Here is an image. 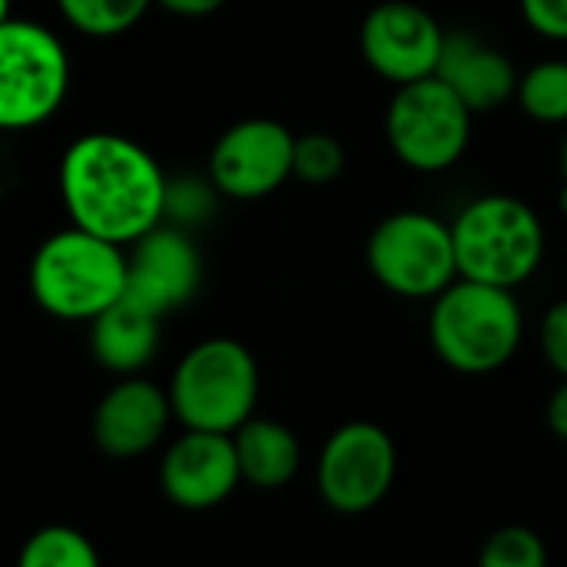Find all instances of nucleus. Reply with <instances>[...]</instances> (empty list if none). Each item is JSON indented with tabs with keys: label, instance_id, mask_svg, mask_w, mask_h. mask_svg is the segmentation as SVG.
Wrapping results in <instances>:
<instances>
[{
	"label": "nucleus",
	"instance_id": "1",
	"mask_svg": "<svg viewBox=\"0 0 567 567\" xmlns=\"http://www.w3.org/2000/svg\"><path fill=\"white\" fill-rule=\"evenodd\" d=\"M60 196L70 226L116 246L140 243L169 213V183L159 163L120 133H86L66 146Z\"/></svg>",
	"mask_w": 567,
	"mask_h": 567
},
{
	"label": "nucleus",
	"instance_id": "2",
	"mask_svg": "<svg viewBox=\"0 0 567 567\" xmlns=\"http://www.w3.org/2000/svg\"><path fill=\"white\" fill-rule=\"evenodd\" d=\"M130 256L123 246L86 229L53 233L33 256L30 292L37 306L63 322H93L126 296Z\"/></svg>",
	"mask_w": 567,
	"mask_h": 567
},
{
	"label": "nucleus",
	"instance_id": "3",
	"mask_svg": "<svg viewBox=\"0 0 567 567\" xmlns=\"http://www.w3.org/2000/svg\"><path fill=\"white\" fill-rule=\"evenodd\" d=\"M525 319L512 289L455 279L432 306L429 336L435 355L462 375H488L508 365L522 346Z\"/></svg>",
	"mask_w": 567,
	"mask_h": 567
},
{
	"label": "nucleus",
	"instance_id": "4",
	"mask_svg": "<svg viewBox=\"0 0 567 567\" xmlns=\"http://www.w3.org/2000/svg\"><path fill=\"white\" fill-rule=\"evenodd\" d=\"M166 392L186 429L236 435L256 415L259 365L243 342L206 339L179 359Z\"/></svg>",
	"mask_w": 567,
	"mask_h": 567
},
{
	"label": "nucleus",
	"instance_id": "5",
	"mask_svg": "<svg viewBox=\"0 0 567 567\" xmlns=\"http://www.w3.org/2000/svg\"><path fill=\"white\" fill-rule=\"evenodd\" d=\"M458 279L515 289L528 282L545 256V229L538 213L515 196H482L452 223Z\"/></svg>",
	"mask_w": 567,
	"mask_h": 567
},
{
	"label": "nucleus",
	"instance_id": "6",
	"mask_svg": "<svg viewBox=\"0 0 567 567\" xmlns=\"http://www.w3.org/2000/svg\"><path fill=\"white\" fill-rule=\"evenodd\" d=\"M70 86V60L56 33L37 20H0V123L33 130L47 123Z\"/></svg>",
	"mask_w": 567,
	"mask_h": 567
},
{
	"label": "nucleus",
	"instance_id": "7",
	"mask_svg": "<svg viewBox=\"0 0 567 567\" xmlns=\"http://www.w3.org/2000/svg\"><path fill=\"white\" fill-rule=\"evenodd\" d=\"M365 256L379 286L402 299H439L458 279L452 226L419 209L382 219L369 236Z\"/></svg>",
	"mask_w": 567,
	"mask_h": 567
},
{
	"label": "nucleus",
	"instance_id": "8",
	"mask_svg": "<svg viewBox=\"0 0 567 567\" xmlns=\"http://www.w3.org/2000/svg\"><path fill=\"white\" fill-rule=\"evenodd\" d=\"M472 110L439 76H425L395 90L385 113L392 153L419 173H442L462 159L472 136Z\"/></svg>",
	"mask_w": 567,
	"mask_h": 567
},
{
	"label": "nucleus",
	"instance_id": "9",
	"mask_svg": "<svg viewBox=\"0 0 567 567\" xmlns=\"http://www.w3.org/2000/svg\"><path fill=\"white\" fill-rule=\"evenodd\" d=\"M395 472L399 452L392 435L375 422H346L322 445L316 485L332 512L365 515L392 492Z\"/></svg>",
	"mask_w": 567,
	"mask_h": 567
},
{
	"label": "nucleus",
	"instance_id": "10",
	"mask_svg": "<svg viewBox=\"0 0 567 567\" xmlns=\"http://www.w3.org/2000/svg\"><path fill=\"white\" fill-rule=\"evenodd\" d=\"M296 136L279 120L233 123L209 153V179L229 199H262L292 176Z\"/></svg>",
	"mask_w": 567,
	"mask_h": 567
},
{
	"label": "nucleus",
	"instance_id": "11",
	"mask_svg": "<svg viewBox=\"0 0 567 567\" xmlns=\"http://www.w3.org/2000/svg\"><path fill=\"white\" fill-rule=\"evenodd\" d=\"M445 30L439 20L412 3V0H385L375 10H369L359 43L365 63L392 80L395 86L435 76L442 50H445Z\"/></svg>",
	"mask_w": 567,
	"mask_h": 567
},
{
	"label": "nucleus",
	"instance_id": "12",
	"mask_svg": "<svg viewBox=\"0 0 567 567\" xmlns=\"http://www.w3.org/2000/svg\"><path fill=\"white\" fill-rule=\"evenodd\" d=\"M239 482L243 468L233 435L186 429L163 452L159 462L163 495L186 512H206L223 505L239 488Z\"/></svg>",
	"mask_w": 567,
	"mask_h": 567
},
{
	"label": "nucleus",
	"instance_id": "13",
	"mask_svg": "<svg viewBox=\"0 0 567 567\" xmlns=\"http://www.w3.org/2000/svg\"><path fill=\"white\" fill-rule=\"evenodd\" d=\"M203 279V262L189 236L179 229L156 226L150 236L133 243L126 296L156 316L186 306Z\"/></svg>",
	"mask_w": 567,
	"mask_h": 567
},
{
	"label": "nucleus",
	"instance_id": "14",
	"mask_svg": "<svg viewBox=\"0 0 567 567\" xmlns=\"http://www.w3.org/2000/svg\"><path fill=\"white\" fill-rule=\"evenodd\" d=\"M173 415L169 392L150 379L126 375L93 412V442L110 458H140L159 445Z\"/></svg>",
	"mask_w": 567,
	"mask_h": 567
},
{
	"label": "nucleus",
	"instance_id": "15",
	"mask_svg": "<svg viewBox=\"0 0 567 567\" xmlns=\"http://www.w3.org/2000/svg\"><path fill=\"white\" fill-rule=\"evenodd\" d=\"M435 76L449 83L472 113L498 110L505 100L518 96V80H522L515 73V63L498 47H492L488 40L468 30H455L445 37V50Z\"/></svg>",
	"mask_w": 567,
	"mask_h": 567
},
{
	"label": "nucleus",
	"instance_id": "16",
	"mask_svg": "<svg viewBox=\"0 0 567 567\" xmlns=\"http://www.w3.org/2000/svg\"><path fill=\"white\" fill-rule=\"evenodd\" d=\"M159 319L146 306L123 296L103 316L90 322V352L93 359L116 375H136L159 352Z\"/></svg>",
	"mask_w": 567,
	"mask_h": 567
},
{
	"label": "nucleus",
	"instance_id": "17",
	"mask_svg": "<svg viewBox=\"0 0 567 567\" xmlns=\"http://www.w3.org/2000/svg\"><path fill=\"white\" fill-rule=\"evenodd\" d=\"M236 455H239V468H243V482L262 492L282 488L296 478L302 452H299V439L289 425L276 422V419H259L252 415L236 435Z\"/></svg>",
	"mask_w": 567,
	"mask_h": 567
},
{
	"label": "nucleus",
	"instance_id": "18",
	"mask_svg": "<svg viewBox=\"0 0 567 567\" xmlns=\"http://www.w3.org/2000/svg\"><path fill=\"white\" fill-rule=\"evenodd\" d=\"M17 567H103L100 555L93 548V542L70 528V525H47L40 532H33L20 555Z\"/></svg>",
	"mask_w": 567,
	"mask_h": 567
},
{
	"label": "nucleus",
	"instance_id": "19",
	"mask_svg": "<svg viewBox=\"0 0 567 567\" xmlns=\"http://www.w3.org/2000/svg\"><path fill=\"white\" fill-rule=\"evenodd\" d=\"M518 103L538 123H567V60H545L522 73Z\"/></svg>",
	"mask_w": 567,
	"mask_h": 567
},
{
	"label": "nucleus",
	"instance_id": "20",
	"mask_svg": "<svg viewBox=\"0 0 567 567\" xmlns=\"http://www.w3.org/2000/svg\"><path fill=\"white\" fill-rule=\"evenodd\" d=\"M70 27L86 37H120L140 23L153 0H56Z\"/></svg>",
	"mask_w": 567,
	"mask_h": 567
},
{
	"label": "nucleus",
	"instance_id": "21",
	"mask_svg": "<svg viewBox=\"0 0 567 567\" xmlns=\"http://www.w3.org/2000/svg\"><path fill=\"white\" fill-rule=\"evenodd\" d=\"M478 567H548V548L532 528L508 525L485 542Z\"/></svg>",
	"mask_w": 567,
	"mask_h": 567
},
{
	"label": "nucleus",
	"instance_id": "22",
	"mask_svg": "<svg viewBox=\"0 0 567 567\" xmlns=\"http://www.w3.org/2000/svg\"><path fill=\"white\" fill-rule=\"evenodd\" d=\"M346 169V150L332 133H306L296 136V159H292V176L312 186H326L339 179Z\"/></svg>",
	"mask_w": 567,
	"mask_h": 567
},
{
	"label": "nucleus",
	"instance_id": "23",
	"mask_svg": "<svg viewBox=\"0 0 567 567\" xmlns=\"http://www.w3.org/2000/svg\"><path fill=\"white\" fill-rule=\"evenodd\" d=\"M542 352L548 365L567 379V299L555 302L542 319Z\"/></svg>",
	"mask_w": 567,
	"mask_h": 567
},
{
	"label": "nucleus",
	"instance_id": "24",
	"mask_svg": "<svg viewBox=\"0 0 567 567\" xmlns=\"http://www.w3.org/2000/svg\"><path fill=\"white\" fill-rule=\"evenodd\" d=\"M522 17L535 33L567 40V0H522Z\"/></svg>",
	"mask_w": 567,
	"mask_h": 567
},
{
	"label": "nucleus",
	"instance_id": "25",
	"mask_svg": "<svg viewBox=\"0 0 567 567\" xmlns=\"http://www.w3.org/2000/svg\"><path fill=\"white\" fill-rule=\"evenodd\" d=\"M545 419H548V429L555 439L567 442V379L551 392L548 399V409H545Z\"/></svg>",
	"mask_w": 567,
	"mask_h": 567
},
{
	"label": "nucleus",
	"instance_id": "26",
	"mask_svg": "<svg viewBox=\"0 0 567 567\" xmlns=\"http://www.w3.org/2000/svg\"><path fill=\"white\" fill-rule=\"evenodd\" d=\"M159 7H166L176 17H209L216 13L226 0H156Z\"/></svg>",
	"mask_w": 567,
	"mask_h": 567
},
{
	"label": "nucleus",
	"instance_id": "27",
	"mask_svg": "<svg viewBox=\"0 0 567 567\" xmlns=\"http://www.w3.org/2000/svg\"><path fill=\"white\" fill-rule=\"evenodd\" d=\"M561 176H565V193H561V206H565V213H567V136H565V143H561Z\"/></svg>",
	"mask_w": 567,
	"mask_h": 567
}]
</instances>
